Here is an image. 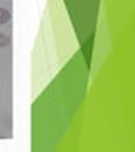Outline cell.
<instances>
[{
  "instance_id": "obj_1",
  "label": "cell",
  "mask_w": 135,
  "mask_h": 152,
  "mask_svg": "<svg viewBox=\"0 0 135 152\" xmlns=\"http://www.w3.org/2000/svg\"><path fill=\"white\" fill-rule=\"evenodd\" d=\"M9 20H10V12L7 10V9H2L0 7V26L2 24H7Z\"/></svg>"
},
{
  "instance_id": "obj_2",
  "label": "cell",
  "mask_w": 135,
  "mask_h": 152,
  "mask_svg": "<svg viewBox=\"0 0 135 152\" xmlns=\"http://www.w3.org/2000/svg\"><path fill=\"white\" fill-rule=\"evenodd\" d=\"M9 42H10V41H9V37H7L5 34L0 32V48H5V46H7Z\"/></svg>"
}]
</instances>
